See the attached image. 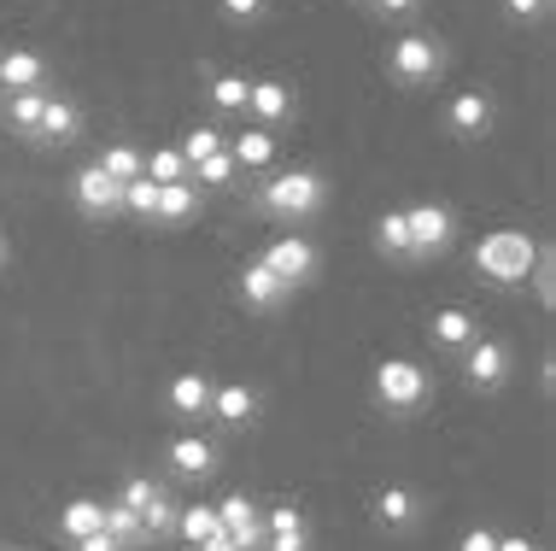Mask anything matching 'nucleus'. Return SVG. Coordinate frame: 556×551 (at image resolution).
I'll use <instances>...</instances> for the list:
<instances>
[{
	"label": "nucleus",
	"instance_id": "31",
	"mask_svg": "<svg viewBox=\"0 0 556 551\" xmlns=\"http://www.w3.org/2000/svg\"><path fill=\"white\" fill-rule=\"evenodd\" d=\"M235 176H240V165L229 159V147H217V153H205L200 165L188 171V183H205V188H229Z\"/></svg>",
	"mask_w": 556,
	"mask_h": 551
},
{
	"label": "nucleus",
	"instance_id": "11",
	"mask_svg": "<svg viewBox=\"0 0 556 551\" xmlns=\"http://www.w3.org/2000/svg\"><path fill=\"white\" fill-rule=\"evenodd\" d=\"M293 107H299V95L281 77H264V83L247 88V112L258 117V129H281L293 117Z\"/></svg>",
	"mask_w": 556,
	"mask_h": 551
},
{
	"label": "nucleus",
	"instance_id": "16",
	"mask_svg": "<svg viewBox=\"0 0 556 551\" xmlns=\"http://www.w3.org/2000/svg\"><path fill=\"white\" fill-rule=\"evenodd\" d=\"M164 405H170V416H205V405H212V381H205V370H182V376H170Z\"/></svg>",
	"mask_w": 556,
	"mask_h": 551
},
{
	"label": "nucleus",
	"instance_id": "14",
	"mask_svg": "<svg viewBox=\"0 0 556 551\" xmlns=\"http://www.w3.org/2000/svg\"><path fill=\"white\" fill-rule=\"evenodd\" d=\"M164 464H170L176 475H188V481H205V475L217 469V446L200 440V435H176L170 446H164Z\"/></svg>",
	"mask_w": 556,
	"mask_h": 551
},
{
	"label": "nucleus",
	"instance_id": "17",
	"mask_svg": "<svg viewBox=\"0 0 556 551\" xmlns=\"http://www.w3.org/2000/svg\"><path fill=\"white\" fill-rule=\"evenodd\" d=\"M0 88H12V95H24V88H48V59L29 53V48L0 53Z\"/></svg>",
	"mask_w": 556,
	"mask_h": 551
},
{
	"label": "nucleus",
	"instance_id": "33",
	"mask_svg": "<svg viewBox=\"0 0 556 551\" xmlns=\"http://www.w3.org/2000/svg\"><path fill=\"white\" fill-rule=\"evenodd\" d=\"M159 499H164V487L153 481V475H129V481L117 487V504H124V511H135V516H147Z\"/></svg>",
	"mask_w": 556,
	"mask_h": 551
},
{
	"label": "nucleus",
	"instance_id": "40",
	"mask_svg": "<svg viewBox=\"0 0 556 551\" xmlns=\"http://www.w3.org/2000/svg\"><path fill=\"white\" fill-rule=\"evenodd\" d=\"M193 551H240V546H235V534H223V528H217V534H205V540L193 546Z\"/></svg>",
	"mask_w": 556,
	"mask_h": 551
},
{
	"label": "nucleus",
	"instance_id": "8",
	"mask_svg": "<svg viewBox=\"0 0 556 551\" xmlns=\"http://www.w3.org/2000/svg\"><path fill=\"white\" fill-rule=\"evenodd\" d=\"M117 193H124V183H112L100 165H83L77 176H71V205H77L83 217H94V223L117 217Z\"/></svg>",
	"mask_w": 556,
	"mask_h": 551
},
{
	"label": "nucleus",
	"instance_id": "29",
	"mask_svg": "<svg viewBox=\"0 0 556 551\" xmlns=\"http://www.w3.org/2000/svg\"><path fill=\"white\" fill-rule=\"evenodd\" d=\"M100 528H106L112 534V540L117 546H124V551H135V546H147V534H141V516H135V511H124V504H106V516H100Z\"/></svg>",
	"mask_w": 556,
	"mask_h": 551
},
{
	"label": "nucleus",
	"instance_id": "15",
	"mask_svg": "<svg viewBox=\"0 0 556 551\" xmlns=\"http://www.w3.org/2000/svg\"><path fill=\"white\" fill-rule=\"evenodd\" d=\"M428 504H422V493H416V487H404V481H393V487H381V493H375V523L381 528H410L416 516H422Z\"/></svg>",
	"mask_w": 556,
	"mask_h": 551
},
{
	"label": "nucleus",
	"instance_id": "28",
	"mask_svg": "<svg viewBox=\"0 0 556 551\" xmlns=\"http://www.w3.org/2000/svg\"><path fill=\"white\" fill-rule=\"evenodd\" d=\"M41 107H48V88H24V95H12V107H7V124L18 129V136H36V124H41Z\"/></svg>",
	"mask_w": 556,
	"mask_h": 551
},
{
	"label": "nucleus",
	"instance_id": "7",
	"mask_svg": "<svg viewBox=\"0 0 556 551\" xmlns=\"http://www.w3.org/2000/svg\"><path fill=\"white\" fill-rule=\"evenodd\" d=\"M404 223H410V259H433V252L451 247V235H457V217H451V205H404Z\"/></svg>",
	"mask_w": 556,
	"mask_h": 551
},
{
	"label": "nucleus",
	"instance_id": "37",
	"mask_svg": "<svg viewBox=\"0 0 556 551\" xmlns=\"http://www.w3.org/2000/svg\"><path fill=\"white\" fill-rule=\"evenodd\" d=\"M457 551H498V534H492V528H469L457 540Z\"/></svg>",
	"mask_w": 556,
	"mask_h": 551
},
{
	"label": "nucleus",
	"instance_id": "22",
	"mask_svg": "<svg viewBox=\"0 0 556 551\" xmlns=\"http://www.w3.org/2000/svg\"><path fill=\"white\" fill-rule=\"evenodd\" d=\"M229 159L240 171H264L269 159H276V129H247V136L229 141Z\"/></svg>",
	"mask_w": 556,
	"mask_h": 551
},
{
	"label": "nucleus",
	"instance_id": "24",
	"mask_svg": "<svg viewBox=\"0 0 556 551\" xmlns=\"http://www.w3.org/2000/svg\"><path fill=\"white\" fill-rule=\"evenodd\" d=\"M375 247H381L387 259H410V223H404V205L381 212V223H375Z\"/></svg>",
	"mask_w": 556,
	"mask_h": 551
},
{
	"label": "nucleus",
	"instance_id": "21",
	"mask_svg": "<svg viewBox=\"0 0 556 551\" xmlns=\"http://www.w3.org/2000/svg\"><path fill=\"white\" fill-rule=\"evenodd\" d=\"M193 212H200V188H193V183H159L153 223H188Z\"/></svg>",
	"mask_w": 556,
	"mask_h": 551
},
{
	"label": "nucleus",
	"instance_id": "6",
	"mask_svg": "<svg viewBox=\"0 0 556 551\" xmlns=\"http://www.w3.org/2000/svg\"><path fill=\"white\" fill-rule=\"evenodd\" d=\"M509 370H516V352H509L504 340L475 335L469 347H463V381H469L475 393H492V387H504Z\"/></svg>",
	"mask_w": 556,
	"mask_h": 551
},
{
	"label": "nucleus",
	"instance_id": "2",
	"mask_svg": "<svg viewBox=\"0 0 556 551\" xmlns=\"http://www.w3.org/2000/svg\"><path fill=\"white\" fill-rule=\"evenodd\" d=\"M533 259H539V241L521 229H492L486 241L475 247V271L498 288H516V281L533 276Z\"/></svg>",
	"mask_w": 556,
	"mask_h": 551
},
{
	"label": "nucleus",
	"instance_id": "23",
	"mask_svg": "<svg viewBox=\"0 0 556 551\" xmlns=\"http://www.w3.org/2000/svg\"><path fill=\"white\" fill-rule=\"evenodd\" d=\"M100 516H106V504L100 499H71L65 511H59V540H83V534H94L100 528Z\"/></svg>",
	"mask_w": 556,
	"mask_h": 551
},
{
	"label": "nucleus",
	"instance_id": "19",
	"mask_svg": "<svg viewBox=\"0 0 556 551\" xmlns=\"http://www.w3.org/2000/svg\"><path fill=\"white\" fill-rule=\"evenodd\" d=\"M428 335H433V347H445V352H463V347H469V340L480 335V323H475L463 305H445V311H433Z\"/></svg>",
	"mask_w": 556,
	"mask_h": 551
},
{
	"label": "nucleus",
	"instance_id": "1",
	"mask_svg": "<svg viewBox=\"0 0 556 551\" xmlns=\"http://www.w3.org/2000/svg\"><path fill=\"white\" fill-rule=\"evenodd\" d=\"M328 200V176L323 171H281L258 188V212L281 217V223H299V217H317Z\"/></svg>",
	"mask_w": 556,
	"mask_h": 551
},
{
	"label": "nucleus",
	"instance_id": "4",
	"mask_svg": "<svg viewBox=\"0 0 556 551\" xmlns=\"http://www.w3.org/2000/svg\"><path fill=\"white\" fill-rule=\"evenodd\" d=\"M440 65H445V48L433 36H399L393 41V53H387V77H393L399 88H428L433 77H440Z\"/></svg>",
	"mask_w": 556,
	"mask_h": 551
},
{
	"label": "nucleus",
	"instance_id": "32",
	"mask_svg": "<svg viewBox=\"0 0 556 551\" xmlns=\"http://www.w3.org/2000/svg\"><path fill=\"white\" fill-rule=\"evenodd\" d=\"M141 165L153 183H188V159L182 147H153V153H141Z\"/></svg>",
	"mask_w": 556,
	"mask_h": 551
},
{
	"label": "nucleus",
	"instance_id": "34",
	"mask_svg": "<svg viewBox=\"0 0 556 551\" xmlns=\"http://www.w3.org/2000/svg\"><path fill=\"white\" fill-rule=\"evenodd\" d=\"M217 147H229V141H223V129H217V124H200V129H188V136H182V159H188V171L200 165L205 153H217Z\"/></svg>",
	"mask_w": 556,
	"mask_h": 551
},
{
	"label": "nucleus",
	"instance_id": "38",
	"mask_svg": "<svg viewBox=\"0 0 556 551\" xmlns=\"http://www.w3.org/2000/svg\"><path fill=\"white\" fill-rule=\"evenodd\" d=\"M71 551H124V546H117L106 528H94V534H83V540H71Z\"/></svg>",
	"mask_w": 556,
	"mask_h": 551
},
{
	"label": "nucleus",
	"instance_id": "9",
	"mask_svg": "<svg viewBox=\"0 0 556 551\" xmlns=\"http://www.w3.org/2000/svg\"><path fill=\"white\" fill-rule=\"evenodd\" d=\"M258 523H264V546L258 551H311V523H305L299 504H269Z\"/></svg>",
	"mask_w": 556,
	"mask_h": 551
},
{
	"label": "nucleus",
	"instance_id": "18",
	"mask_svg": "<svg viewBox=\"0 0 556 551\" xmlns=\"http://www.w3.org/2000/svg\"><path fill=\"white\" fill-rule=\"evenodd\" d=\"M77 129H83V112L71 107V100H53V95H48V107H41V124H36V136H29V141L65 147V141H77Z\"/></svg>",
	"mask_w": 556,
	"mask_h": 551
},
{
	"label": "nucleus",
	"instance_id": "20",
	"mask_svg": "<svg viewBox=\"0 0 556 551\" xmlns=\"http://www.w3.org/2000/svg\"><path fill=\"white\" fill-rule=\"evenodd\" d=\"M281 300H288V288H281V281L252 259L247 271H240V305H247V311H276Z\"/></svg>",
	"mask_w": 556,
	"mask_h": 551
},
{
	"label": "nucleus",
	"instance_id": "3",
	"mask_svg": "<svg viewBox=\"0 0 556 551\" xmlns=\"http://www.w3.org/2000/svg\"><path fill=\"white\" fill-rule=\"evenodd\" d=\"M428 393H433V381H428L422 364H410V359H381L375 364V399H381V411L410 416V411L428 405Z\"/></svg>",
	"mask_w": 556,
	"mask_h": 551
},
{
	"label": "nucleus",
	"instance_id": "25",
	"mask_svg": "<svg viewBox=\"0 0 556 551\" xmlns=\"http://www.w3.org/2000/svg\"><path fill=\"white\" fill-rule=\"evenodd\" d=\"M247 77H235V71H212L205 77V95H212V107L217 112H247Z\"/></svg>",
	"mask_w": 556,
	"mask_h": 551
},
{
	"label": "nucleus",
	"instance_id": "10",
	"mask_svg": "<svg viewBox=\"0 0 556 551\" xmlns=\"http://www.w3.org/2000/svg\"><path fill=\"white\" fill-rule=\"evenodd\" d=\"M205 416H217L223 428H252L258 423V393L247 381H212V405Z\"/></svg>",
	"mask_w": 556,
	"mask_h": 551
},
{
	"label": "nucleus",
	"instance_id": "42",
	"mask_svg": "<svg viewBox=\"0 0 556 551\" xmlns=\"http://www.w3.org/2000/svg\"><path fill=\"white\" fill-rule=\"evenodd\" d=\"M0 264H7V241H0Z\"/></svg>",
	"mask_w": 556,
	"mask_h": 551
},
{
	"label": "nucleus",
	"instance_id": "35",
	"mask_svg": "<svg viewBox=\"0 0 556 551\" xmlns=\"http://www.w3.org/2000/svg\"><path fill=\"white\" fill-rule=\"evenodd\" d=\"M504 12H509V18H521V24H533V18H545V12H551V0H504Z\"/></svg>",
	"mask_w": 556,
	"mask_h": 551
},
{
	"label": "nucleus",
	"instance_id": "12",
	"mask_svg": "<svg viewBox=\"0 0 556 551\" xmlns=\"http://www.w3.org/2000/svg\"><path fill=\"white\" fill-rule=\"evenodd\" d=\"M217 528L235 534L240 551H258L264 546V523H258V504H252V493H229L217 504Z\"/></svg>",
	"mask_w": 556,
	"mask_h": 551
},
{
	"label": "nucleus",
	"instance_id": "41",
	"mask_svg": "<svg viewBox=\"0 0 556 551\" xmlns=\"http://www.w3.org/2000/svg\"><path fill=\"white\" fill-rule=\"evenodd\" d=\"M498 551H539L528 534H498Z\"/></svg>",
	"mask_w": 556,
	"mask_h": 551
},
{
	"label": "nucleus",
	"instance_id": "39",
	"mask_svg": "<svg viewBox=\"0 0 556 551\" xmlns=\"http://www.w3.org/2000/svg\"><path fill=\"white\" fill-rule=\"evenodd\" d=\"M416 7H422V0H375V12H381V18H410Z\"/></svg>",
	"mask_w": 556,
	"mask_h": 551
},
{
	"label": "nucleus",
	"instance_id": "30",
	"mask_svg": "<svg viewBox=\"0 0 556 551\" xmlns=\"http://www.w3.org/2000/svg\"><path fill=\"white\" fill-rule=\"evenodd\" d=\"M153 205H159V183L153 176H135V183H124V193H117V212L153 223Z\"/></svg>",
	"mask_w": 556,
	"mask_h": 551
},
{
	"label": "nucleus",
	"instance_id": "5",
	"mask_svg": "<svg viewBox=\"0 0 556 551\" xmlns=\"http://www.w3.org/2000/svg\"><path fill=\"white\" fill-rule=\"evenodd\" d=\"M258 264L293 293V288H305V281L317 276V247H311L305 235H276V241L258 252Z\"/></svg>",
	"mask_w": 556,
	"mask_h": 551
},
{
	"label": "nucleus",
	"instance_id": "26",
	"mask_svg": "<svg viewBox=\"0 0 556 551\" xmlns=\"http://www.w3.org/2000/svg\"><path fill=\"white\" fill-rule=\"evenodd\" d=\"M100 171L112 176V183H135V176H147V165H141V147H129V141H112L106 153L94 159Z\"/></svg>",
	"mask_w": 556,
	"mask_h": 551
},
{
	"label": "nucleus",
	"instance_id": "36",
	"mask_svg": "<svg viewBox=\"0 0 556 551\" xmlns=\"http://www.w3.org/2000/svg\"><path fill=\"white\" fill-rule=\"evenodd\" d=\"M223 7V18H235V24H252L264 12V0H217Z\"/></svg>",
	"mask_w": 556,
	"mask_h": 551
},
{
	"label": "nucleus",
	"instance_id": "13",
	"mask_svg": "<svg viewBox=\"0 0 556 551\" xmlns=\"http://www.w3.org/2000/svg\"><path fill=\"white\" fill-rule=\"evenodd\" d=\"M445 124H451V136H457V141H480L492 129V100L480 95V88H463V95L445 107Z\"/></svg>",
	"mask_w": 556,
	"mask_h": 551
},
{
	"label": "nucleus",
	"instance_id": "27",
	"mask_svg": "<svg viewBox=\"0 0 556 551\" xmlns=\"http://www.w3.org/2000/svg\"><path fill=\"white\" fill-rule=\"evenodd\" d=\"M205 534H217V504H182V511H176V534H170V540L200 546Z\"/></svg>",
	"mask_w": 556,
	"mask_h": 551
}]
</instances>
